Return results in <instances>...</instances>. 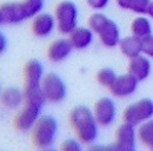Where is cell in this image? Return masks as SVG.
<instances>
[{"mask_svg": "<svg viewBox=\"0 0 153 151\" xmlns=\"http://www.w3.org/2000/svg\"><path fill=\"white\" fill-rule=\"evenodd\" d=\"M147 14L153 18V0H151V4H150V7H149V12H147Z\"/></svg>", "mask_w": 153, "mask_h": 151, "instance_id": "29", "label": "cell"}, {"mask_svg": "<svg viewBox=\"0 0 153 151\" xmlns=\"http://www.w3.org/2000/svg\"><path fill=\"white\" fill-rule=\"evenodd\" d=\"M70 124L80 143L92 144L99 135V124L96 120L93 111L87 106L78 105L73 108L68 116Z\"/></svg>", "mask_w": 153, "mask_h": 151, "instance_id": "1", "label": "cell"}, {"mask_svg": "<svg viewBox=\"0 0 153 151\" xmlns=\"http://www.w3.org/2000/svg\"><path fill=\"white\" fill-rule=\"evenodd\" d=\"M135 129L133 125L124 123L115 131L117 151H135Z\"/></svg>", "mask_w": 153, "mask_h": 151, "instance_id": "9", "label": "cell"}, {"mask_svg": "<svg viewBox=\"0 0 153 151\" xmlns=\"http://www.w3.org/2000/svg\"><path fill=\"white\" fill-rule=\"evenodd\" d=\"M24 102V91L19 90L18 87L11 86L6 87L0 93V104L8 110L18 109Z\"/></svg>", "mask_w": 153, "mask_h": 151, "instance_id": "17", "label": "cell"}, {"mask_svg": "<svg viewBox=\"0 0 153 151\" xmlns=\"http://www.w3.org/2000/svg\"><path fill=\"white\" fill-rule=\"evenodd\" d=\"M124 123L133 126L140 125L153 118V100L150 98H143L133 104L128 105L123 113Z\"/></svg>", "mask_w": 153, "mask_h": 151, "instance_id": "5", "label": "cell"}, {"mask_svg": "<svg viewBox=\"0 0 153 151\" xmlns=\"http://www.w3.org/2000/svg\"><path fill=\"white\" fill-rule=\"evenodd\" d=\"M93 31L88 27H76L70 33V41L76 50L87 49L93 41Z\"/></svg>", "mask_w": 153, "mask_h": 151, "instance_id": "16", "label": "cell"}, {"mask_svg": "<svg viewBox=\"0 0 153 151\" xmlns=\"http://www.w3.org/2000/svg\"><path fill=\"white\" fill-rule=\"evenodd\" d=\"M151 61L147 57L139 55V56L134 57L130 59L128 63V73L134 76L139 81L145 80L149 78V76L151 75Z\"/></svg>", "mask_w": 153, "mask_h": 151, "instance_id": "15", "label": "cell"}, {"mask_svg": "<svg viewBox=\"0 0 153 151\" xmlns=\"http://www.w3.org/2000/svg\"><path fill=\"white\" fill-rule=\"evenodd\" d=\"M137 137L145 147L153 149V118L139 125Z\"/></svg>", "mask_w": 153, "mask_h": 151, "instance_id": "21", "label": "cell"}, {"mask_svg": "<svg viewBox=\"0 0 153 151\" xmlns=\"http://www.w3.org/2000/svg\"><path fill=\"white\" fill-rule=\"evenodd\" d=\"M78 7L73 1L65 0L59 2L54 10V18L58 31L61 34H70L78 27Z\"/></svg>", "mask_w": 153, "mask_h": 151, "instance_id": "4", "label": "cell"}, {"mask_svg": "<svg viewBox=\"0 0 153 151\" xmlns=\"http://www.w3.org/2000/svg\"><path fill=\"white\" fill-rule=\"evenodd\" d=\"M151 0H117V5L123 10H128L138 14H147Z\"/></svg>", "mask_w": 153, "mask_h": 151, "instance_id": "20", "label": "cell"}, {"mask_svg": "<svg viewBox=\"0 0 153 151\" xmlns=\"http://www.w3.org/2000/svg\"><path fill=\"white\" fill-rule=\"evenodd\" d=\"M42 151H58V150L53 149V148H47V149H44Z\"/></svg>", "mask_w": 153, "mask_h": 151, "instance_id": "30", "label": "cell"}, {"mask_svg": "<svg viewBox=\"0 0 153 151\" xmlns=\"http://www.w3.org/2000/svg\"><path fill=\"white\" fill-rule=\"evenodd\" d=\"M57 26L54 16L50 13H39L32 20V32L40 38L48 37Z\"/></svg>", "mask_w": 153, "mask_h": 151, "instance_id": "13", "label": "cell"}, {"mask_svg": "<svg viewBox=\"0 0 153 151\" xmlns=\"http://www.w3.org/2000/svg\"><path fill=\"white\" fill-rule=\"evenodd\" d=\"M40 89L45 97V100L50 103L62 102L67 93L66 84L56 73H47L46 76H44Z\"/></svg>", "mask_w": 153, "mask_h": 151, "instance_id": "6", "label": "cell"}, {"mask_svg": "<svg viewBox=\"0 0 153 151\" xmlns=\"http://www.w3.org/2000/svg\"><path fill=\"white\" fill-rule=\"evenodd\" d=\"M143 53L147 57H153V34L143 39Z\"/></svg>", "mask_w": 153, "mask_h": 151, "instance_id": "25", "label": "cell"}, {"mask_svg": "<svg viewBox=\"0 0 153 151\" xmlns=\"http://www.w3.org/2000/svg\"><path fill=\"white\" fill-rule=\"evenodd\" d=\"M86 151H117V148H115V144H108V145L93 144Z\"/></svg>", "mask_w": 153, "mask_h": 151, "instance_id": "27", "label": "cell"}, {"mask_svg": "<svg viewBox=\"0 0 153 151\" xmlns=\"http://www.w3.org/2000/svg\"><path fill=\"white\" fill-rule=\"evenodd\" d=\"M59 151H82V148H81V144L79 141L70 138L61 143Z\"/></svg>", "mask_w": 153, "mask_h": 151, "instance_id": "24", "label": "cell"}, {"mask_svg": "<svg viewBox=\"0 0 153 151\" xmlns=\"http://www.w3.org/2000/svg\"><path fill=\"white\" fill-rule=\"evenodd\" d=\"M151 151H153V149H151Z\"/></svg>", "mask_w": 153, "mask_h": 151, "instance_id": "32", "label": "cell"}, {"mask_svg": "<svg viewBox=\"0 0 153 151\" xmlns=\"http://www.w3.org/2000/svg\"><path fill=\"white\" fill-rule=\"evenodd\" d=\"M44 105L37 104H25L24 108L16 114L13 119L14 128L20 132H27L32 130L34 124L40 117Z\"/></svg>", "mask_w": 153, "mask_h": 151, "instance_id": "7", "label": "cell"}, {"mask_svg": "<svg viewBox=\"0 0 153 151\" xmlns=\"http://www.w3.org/2000/svg\"><path fill=\"white\" fill-rule=\"evenodd\" d=\"M73 50V46L70 41V39L60 38L51 43V45L47 49V58L53 63H60L65 60L71 55Z\"/></svg>", "mask_w": 153, "mask_h": 151, "instance_id": "14", "label": "cell"}, {"mask_svg": "<svg viewBox=\"0 0 153 151\" xmlns=\"http://www.w3.org/2000/svg\"><path fill=\"white\" fill-rule=\"evenodd\" d=\"M0 17L2 24H19L27 19L22 1L2 4L0 6Z\"/></svg>", "mask_w": 153, "mask_h": 151, "instance_id": "12", "label": "cell"}, {"mask_svg": "<svg viewBox=\"0 0 153 151\" xmlns=\"http://www.w3.org/2000/svg\"><path fill=\"white\" fill-rule=\"evenodd\" d=\"M117 73L114 72V70L110 69V67H104L101 70L98 71L97 73V80L100 85L105 86V87H111L113 85V83L117 79Z\"/></svg>", "mask_w": 153, "mask_h": 151, "instance_id": "22", "label": "cell"}, {"mask_svg": "<svg viewBox=\"0 0 153 151\" xmlns=\"http://www.w3.org/2000/svg\"><path fill=\"white\" fill-rule=\"evenodd\" d=\"M139 80L131 73L118 76L113 85L110 87L111 93L117 98H125L132 94L138 89Z\"/></svg>", "mask_w": 153, "mask_h": 151, "instance_id": "10", "label": "cell"}, {"mask_svg": "<svg viewBox=\"0 0 153 151\" xmlns=\"http://www.w3.org/2000/svg\"><path fill=\"white\" fill-rule=\"evenodd\" d=\"M6 47H7V39L0 32V55L6 51Z\"/></svg>", "mask_w": 153, "mask_h": 151, "instance_id": "28", "label": "cell"}, {"mask_svg": "<svg viewBox=\"0 0 153 151\" xmlns=\"http://www.w3.org/2000/svg\"><path fill=\"white\" fill-rule=\"evenodd\" d=\"M58 133V122L52 116H40L31 130V137L34 147L38 149L51 148Z\"/></svg>", "mask_w": 153, "mask_h": 151, "instance_id": "3", "label": "cell"}, {"mask_svg": "<svg viewBox=\"0 0 153 151\" xmlns=\"http://www.w3.org/2000/svg\"><path fill=\"white\" fill-rule=\"evenodd\" d=\"M110 0H86L87 5L93 10H102L108 5Z\"/></svg>", "mask_w": 153, "mask_h": 151, "instance_id": "26", "label": "cell"}, {"mask_svg": "<svg viewBox=\"0 0 153 151\" xmlns=\"http://www.w3.org/2000/svg\"><path fill=\"white\" fill-rule=\"evenodd\" d=\"M88 27L98 34L101 44L106 47H115L120 41V30L113 20L102 13H94L88 19Z\"/></svg>", "mask_w": 153, "mask_h": 151, "instance_id": "2", "label": "cell"}, {"mask_svg": "<svg viewBox=\"0 0 153 151\" xmlns=\"http://www.w3.org/2000/svg\"><path fill=\"white\" fill-rule=\"evenodd\" d=\"M1 24H2V21H1V17H0V25H1Z\"/></svg>", "mask_w": 153, "mask_h": 151, "instance_id": "31", "label": "cell"}, {"mask_svg": "<svg viewBox=\"0 0 153 151\" xmlns=\"http://www.w3.org/2000/svg\"><path fill=\"white\" fill-rule=\"evenodd\" d=\"M119 49L125 57L130 59L134 58L143 53V39L135 37L133 34L121 38L119 41Z\"/></svg>", "mask_w": 153, "mask_h": 151, "instance_id": "18", "label": "cell"}, {"mask_svg": "<svg viewBox=\"0 0 153 151\" xmlns=\"http://www.w3.org/2000/svg\"><path fill=\"white\" fill-rule=\"evenodd\" d=\"M93 114L100 126H110L117 118V106L108 97L100 98L93 108Z\"/></svg>", "mask_w": 153, "mask_h": 151, "instance_id": "8", "label": "cell"}, {"mask_svg": "<svg viewBox=\"0 0 153 151\" xmlns=\"http://www.w3.org/2000/svg\"><path fill=\"white\" fill-rule=\"evenodd\" d=\"M22 5L27 19L34 18L39 13H41V10L44 7V0H24Z\"/></svg>", "mask_w": 153, "mask_h": 151, "instance_id": "23", "label": "cell"}, {"mask_svg": "<svg viewBox=\"0 0 153 151\" xmlns=\"http://www.w3.org/2000/svg\"><path fill=\"white\" fill-rule=\"evenodd\" d=\"M44 78V67L38 59H31L24 67V89H39Z\"/></svg>", "mask_w": 153, "mask_h": 151, "instance_id": "11", "label": "cell"}, {"mask_svg": "<svg viewBox=\"0 0 153 151\" xmlns=\"http://www.w3.org/2000/svg\"><path fill=\"white\" fill-rule=\"evenodd\" d=\"M131 32L140 39L152 36V25L146 17H137L131 24Z\"/></svg>", "mask_w": 153, "mask_h": 151, "instance_id": "19", "label": "cell"}]
</instances>
